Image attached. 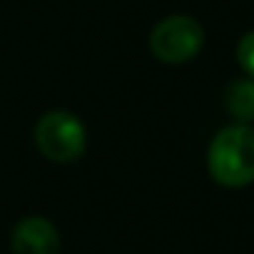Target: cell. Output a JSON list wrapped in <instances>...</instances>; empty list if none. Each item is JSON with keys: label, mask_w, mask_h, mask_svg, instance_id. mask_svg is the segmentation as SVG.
I'll return each mask as SVG.
<instances>
[{"label": "cell", "mask_w": 254, "mask_h": 254, "mask_svg": "<svg viewBox=\"0 0 254 254\" xmlns=\"http://www.w3.org/2000/svg\"><path fill=\"white\" fill-rule=\"evenodd\" d=\"M35 145L45 160L70 165L82 157L87 147V130L77 115L67 110H50L35 125Z\"/></svg>", "instance_id": "obj_2"}, {"label": "cell", "mask_w": 254, "mask_h": 254, "mask_svg": "<svg viewBox=\"0 0 254 254\" xmlns=\"http://www.w3.org/2000/svg\"><path fill=\"white\" fill-rule=\"evenodd\" d=\"M207 170L222 187H247L254 182V127L227 125L212 137L207 150Z\"/></svg>", "instance_id": "obj_1"}, {"label": "cell", "mask_w": 254, "mask_h": 254, "mask_svg": "<svg viewBox=\"0 0 254 254\" xmlns=\"http://www.w3.org/2000/svg\"><path fill=\"white\" fill-rule=\"evenodd\" d=\"M204 45V28L192 15H167L150 30V53L165 65L190 63Z\"/></svg>", "instance_id": "obj_3"}, {"label": "cell", "mask_w": 254, "mask_h": 254, "mask_svg": "<svg viewBox=\"0 0 254 254\" xmlns=\"http://www.w3.org/2000/svg\"><path fill=\"white\" fill-rule=\"evenodd\" d=\"M224 107L237 122L242 125L254 122V80L252 77L232 80L224 92Z\"/></svg>", "instance_id": "obj_5"}, {"label": "cell", "mask_w": 254, "mask_h": 254, "mask_svg": "<svg viewBox=\"0 0 254 254\" xmlns=\"http://www.w3.org/2000/svg\"><path fill=\"white\" fill-rule=\"evenodd\" d=\"M13 254H60L58 227L45 217H23L10 232Z\"/></svg>", "instance_id": "obj_4"}, {"label": "cell", "mask_w": 254, "mask_h": 254, "mask_svg": "<svg viewBox=\"0 0 254 254\" xmlns=\"http://www.w3.org/2000/svg\"><path fill=\"white\" fill-rule=\"evenodd\" d=\"M237 63L247 72V77L254 80V30L244 33L237 43Z\"/></svg>", "instance_id": "obj_6"}]
</instances>
